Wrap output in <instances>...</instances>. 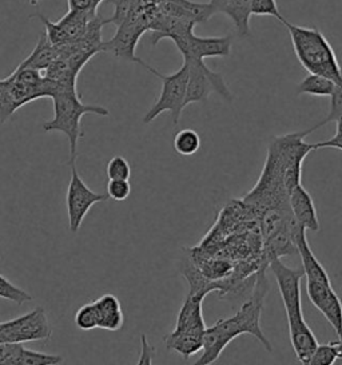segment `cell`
I'll list each match as a JSON object with an SVG mask.
<instances>
[{
  "label": "cell",
  "mask_w": 342,
  "mask_h": 365,
  "mask_svg": "<svg viewBox=\"0 0 342 365\" xmlns=\"http://www.w3.org/2000/svg\"><path fill=\"white\" fill-rule=\"evenodd\" d=\"M16 343H0V364H7L16 349Z\"/></svg>",
  "instance_id": "e575fe53"
},
{
  "label": "cell",
  "mask_w": 342,
  "mask_h": 365,
  "mask_svg": "<svg viewBox=\"0 0 342 365\" xmlns=\"http://www.w3.org/2000/svg\"><path fill=\"white\" fill-rule=\"evenodd\" d=\"M338 284H340V287L342 288V276L338 279Z\"/></svg>",
  "instance_id": "f35d334b"
},
{
  "label": "cell",
  "mask_w": 342,
  "mask_h": 365,
  "mask_svg": "<svg viewBox=\"0 0 342 365\" xmlns=\"http://www.w3.org/2000/svg\"><path fill=\"white\" fill-rule=\"evenodd\" d=\"M51 334L47 313L42 307L10 322H0V343L46 341Z\"/></svg>",
  "instance_id": "9c48e42d"
},
{
  "label": "cell",
  "mask_w": 342,
  "mask_h": 365,
  "mask_svg": "<svg viewBox=\"0 0 342 365\" xmlns=\"http://www.w3.org/2000/svg\"><path fill=\"white\" fill-rule=\"evenodd\" d=\"M70 169H71V177H70L67 195H66V205H67V215H68V229L75 235L81 229L90 209L95 204L107 201L108 195L107 193L99 194L93 192L83 182V180L81 178L79 173L76 170V160H70Z\"/></svg>",
  "instance_id": "30bf717a"
},
{
  "label": "cell",
  "mask_w": 342,
  "mask_h": 365,
  "mask_svg": "<svg viewBox=\"0 0 342 365\" xmlns=\"http://www.w3.org/2000/svg\"><path fill=\"white\" fill-rule=\"evenodd\" d=\"M38 1H39V0H30V3H31L32 6H36Z\"/></svg>",
  "instance_id": "74e56055"
},
{
  "label": "cell",
  "mask_w": 342,
  "mask_h": 365,
  "mask_svg": "<svg viewBox=\"0 0 342 365\" xmlns=\"http://www.w3.org/2000/svg\"><path fill=\"white\" fill-rule=\"evenodd\" d=\"M157 76L162 81L160 96L158 101L155 102V105L150 108L146 115L143 117V123L149 125L154 119L158 118L162 113L170 111L172 126L177 128L180 125L182 111L186 108L185 101H186V91H187L189 68L183 62V65L177 73L170 76H163L158 71Z\"/></svg>",
  "instance_id": "8992f818"
},
{
  "label": "cell",
  "mask_w": 342,
  "mask_h": 365,
  "mask_svg": "<svg viewBox=\"0 0 342 365\" xmlns=\"http://www.w3.org/2000/svg\"><path fill=\"white\" fill-rule=\"evenodd\" d=\"M0 299L15 302L16 305H23L28 301H32V296L26 290L16 287L7 277L0 274Z\"/></svg>",
  "instance_id": "603a6c76"
},
{
  "label": "cell",
  "mask_w": 342,
  "mask_h": 365,
  "mask_svg": "<svg viewBox=\"0 0 342 365\" xmlns=\"http://www.w3.org/2000/svg\"><path fill=\"white\" fill-rule=\"evenodd\" d=\"M265 269H259L256 273V284L250 297L242 304L235 314L221 319L212 327L206 328L203 334L202 356L195 364L207 365L215 363L222 354L224 348L241 334H252L265 346L267 352H273V346L261 328V316L264 304L270 289V282Z\"/></svg>",
  "instance_id": "7a4b0ae2"
},
{
  "label": "cell",
  "mask_w": 342,
  "mask_h": 365,
  "mask_svg": "<svg viewBox=\"0 0 342 365\" xmlns=\"http://www.w3.org/2000/svg\"><path fill=\"white\" fill-rule=\"evenodd\" d=\"M282 24L288 29L294 54L308 73L326 76L338 85L342 83L341 66L337 55L318 27L297 26L286 19Z\"/></svg>",
  "instance_id": "277c9868"
},
{
  "label": "cell",
  "mask_w": 342,
  "mask_h": 365,
  "mask_svg": "<svg viewBox=\"0 0 342 365\" xmlns=\"http://www.w3.org/2000/svg\"><path fill=\"white\" fill-rule=\"evenodd\" d=\"M113 3L115 6V12L113 18L107 19V24L114 23L117 27L126 22L133 12L137 11L140 7V0H113Z\"/></svg>",
  "instance_id": "484cf974"
},
{
  "label": "cell",
  "mask_w": 342,
  "mask_h": 365,
  "mask_svg": "<svg viewBox=\"0 0 342 365\" xmlns=\"http://www.w3.org/2000/svg\"><path fill=\"white\" fill-rule=\"evenodd\" d=\"M63 359L58 354H43L26 348L23 344H18L7 365H55L61 364Z\"/></svg>",
  "instance_id": "d6986e66"
},
{
  "label": "cell",
  "mask_w": 342,
  "mask_h": 365,
  "mask_svg": "<svg viewBox=\"0 0 342 365\" xmlns=\"http://www.w3.org/2000/svg\"><path fill=\"white\" fill-rule=\"evenodd\" d=\"M269 267L277 279L278 290L288 317L290 343L296 357L301 364L309 365L310 359L318 346V340L302 314L301 279L305 277L304 268H289L281 258L270 259Z\"/></svg>",
  "instance_id": "3957f363"
},
{
  "label": "cell",
  "mask_w": 342,
  "mask_h": 365,
  "mask_svg": "<svg viewBox=\"0 0 342 365\" xmlns=\"http://www.w3.org/2000/svg\"><path fill=\"white\" fill-rule=\"evenodd\" d=\"M252 15L273 16L281 23L285 21L278 9L277 0H252Z\"/></svg>",
  "instance_id": "f1b7e54d"
},
{
  "label": "cell",
  "mask_w": 342,
  "mask_h": 365,
  "mask_svg": "<svg viewBox=\"0 0 342 365\" xmlns=\"http://www.w3.org/2000/svg\"><path fill=\"white\" fill-rule=\"evenodd\" d=\"M70 11H88L96 14L95 0H67Z\"/></svg>",
  "instance_id": "d6a6232c"
},
{
  "label": "cell",
  "mask_w": 342,
  "mask_h": 365,
  "mask_svg": "<svg viewBox=\"0 0 342 365\" xmlns=\"http://www.w3.org/2000/svg\"><path fill=\"white\" fill-rule=\"evenodd\" d=\"M107 177L108 180H130L131 168L126 158L117 155L113 157L107 163Z\"/></svg>",
  "instance_id": "83f0119b"
},
{
  "label": "cell",
  "mask_w": 342,
  "mask_h": 365,
  "mask_svg": "<svg viewBox=\"0 0 342 365\" xmlns=\"http://www.w3.org/2000/svg\"><path fill=\"white\" fill-rule=\"evenodd\" d=\"M289 205L294 220L306 232H318L321 224L317 215V209L309 192L299 183L291 193L289 194Z\"/></svg>",
  "instance_id": "7c38bea8"
},
{
  "label": "cell",
  "mask_w": 342,
  "mask_h": 365,
  "mask_svg": "<svg viewBox=\"0 0 342 365\" xmlns=\"http://www.w3.org/2000/svg\"><path fill=\"white\" fill-rule=\"evenodd\" d=\"M229 4H230V0H210L209 1V6H210L214 15L219 14V12L224 14L227 7H229Z\"/></svg>",
  "instance_id": "d590c367"
},
{
  "label": "cell",
  "mask_w": 342,
  "mask_h": 365,
  "mask_svg": "<svg viewBox=\"0 0 342 365\" xmlns=\"http://www.w3.org/2000/svg\"><path fill=\"white\" fill-rule=\"evenodd\" d=\"M306 293L310 302L323 314L338 339H342V301L331 288V284L308 279Z\"/></svg>",
  "instance_id": "8fae6325"
},
{
  "label": "cell",
  "mask_w": 342,
  "mask_h": 365,
  "mask_svg": "<svg viewBox=\"0 0 342 365\" xmlns=\"http://www.w3.org/2000/svg\"><path fill=\"white\" fill-rule=\"evenodd\" d=\"M99 328L106 331H119L125 324V314L122 305L114 294H105L94 301Z\"/></svg>",
  "instance_id": "9a60e30c"
},
{
  "label": "cell",
  "mask_w": 342,
  "mask_h": 365,
  "mask_svg": "<svg viewBox=\"0 0 342 365\" xmlns=\"http://www.w3.org/2000/svg\"><path fill=\"white\" fill-rule=\"evenodd\" d=\"M294 242L297 247L302 268L305 272V277L309 281H317L323 284H331V276L321 265L320 261L314 256L313 250L310 249L309 241L306 238V230L299 226L294 235Z\"/></svg>",
  "instance_id": "5bb4252c"
},
{
  "label": "cell",
  "mask_w": 342,
  "mask_h": 365,
  "mask_svg": "<svg viewBox=\"0 0 342 365\" xmlns=\"http://www.w3.org/2000/svg\"><path fill=\"white\" fill-rule=\"evenodd\" d=\"M342 117V83L337 85L336 87V91L334 94L331 97V111L329 114L325 117L323 120H321L320 123H317L316 126L310 128V129L305 130L306 134L309 135L313 131H316L317 129H320L322 126L331 123V122H337L338 119Z\"/></svg>",
  "instance_id": "4316f807"
},
{
  "label": "cell",
  "mask_w": 342,
  "mask_h": 365,
  "mask_svg": "<svg viewBox=\"0 0 342 365\" xmlns=\"http://www.w3.org/2000/svg\"><path fill=\"white\" fill-rule=\"evenodd\" d=\"M183 62L189 68L187 91L185 105L189 106L195 102H206L212 93H217L224 101H232L233 94L226 85L224 76L210 70L203 59L186 58Z\"/></svg>",
  "instance_id": "ba28073f"
},
{
  "label": "cell",
  "mask_w": 342,
  "mask_h": 365,
  "mask_svg": "<svg viewBox=\"0 0 342 365\" xmlns=\"http://www.w3.org/2000/svg\"><path fill=\"white\" fill-rule=\"evenodd\" d=\"M306 137L304 130L281 135L270 142L266 162L256 186L241 198L258 217L270 207L290 206L285 173L290 166L302 165L310 151L314 150L313 145L305 140Z\"/></svg>",
  "instance_id": "6da1fadb"
},
{
  "label": "cell",
  "mask_w": 342,
  "mask_h": 365,
  "mask_svg": "<svg viewBox=\"0 0 342 365\" xmlns=\"http://www.w3.org/2000/svg\"><path fill=\"white\" fill-rule=\"evenodd\" d=\"M147 30H150L149 18L145 7L140 6L137 11L133 12V15L126 22L122 23L118 27L115 36L106 43H103V51L111 53L120 59L138 63L146 70H149L150 73H152L154 76H157L158 71L155 68L146 65L142 59L135 56V48L138 44L139 38Z\"/></svg>",
  "instance_id": "52a82bcc"
},
{
  "label": "cell",
  "mask_w": 342,
  "mask_h": 365,
  "mask_svg": "<svg viewBox=\"0 0 342 365\" xmlns=\"http://www.w3.org/2000/svg\"><path fill=\"white\" fill-rule=\"evenodd\" d=\"M163 341L167 349L181 354L186 360L203 349V336L194 333L172 331L163 337Z\"/></svg>",
  "instance_id": "2e32d148"
},
{
  "label": "cell",
  "mask_w": 342,
  "mask_h": 365,
  "mask_svg": "<svg viewBox=\"0 0 342 365\" xmlns=\"http://www.w3.org/2000/svg\"><path fill=\"white\" fill-rule=\"evenodd\" d=\"M18 108L9 93L6 82L0 79V122H6L10 119Z\"/></svg>",
  "instance_id": "4dcf8cb0"
},
{
  "label": "cell",
  "mask_w": 342,
  "mask_h": 365,
  "mask_svg": "<svg viewBox=\"0 0 342 365\" xmlns=\"http://www.w3.org/2000/svg\"><path fill=\"white\" fill-rule=\"evenodd\" d=\"M75 325L82 331H93L99 328V320L94 302L86 304L75 313Z\"/></svg>",
  "instance_id": "d4e9b609"
},
{
  "label": "cell",
  "mask_w": 342,
  "mask_h": 365,
  "mask_svg": "<svg viewBox=\"0 0 342 365\" xmlns=\"http://www.w3.org/2000/svg\"><path fill=\"white\" fill-rule=\"evenodd\" d=\"M203 299L204 296L201 294H187L177 316V324L174 331L194 333L200 336L204 334L206 324L203 320Z\"/></svg>",
  "instance_id": "4fadbf2b"
},
{
  "label": "cell",
  "mask_w": 342,
  "mask_h": 365,
  "mask_svg": "<svg viewBox=\"0 0 342 365\" xmlns=\"http://www.w3.org/2000/svg\"><path fill=\"white\" fill-rule=\"evenodd\" d=\"M140 341H142V351H140L138 364H151L152 363V357H154V354H155V349L150 345L149 341H147V337L145 334L140 336Z\"/></svg>",
  "instance_id": "836d02e7"
},
{
  "label": "cell",
  "mask_w": 342,
  "mask_h": 365,
  "mask_svg": "<svg viewBox=\"0 0 342 365\" xmlns=\"http://www.w3.org/2000/svg\"><path fill=\"white\" fill-rule=\"evenodd\" d=\"M59 58H61V55H59L58 48L48 41L47 34H42L41 39L36 44V47L33 48L31 55L26 61L21 62L19 68H33V70L43 71V70L48 68Z\"/></svg>",
  "instance_id": "e0dca14e"
},
{
  "label": "cell",
  "mask_w": 342,
  "mask_h": 365,
  "mask_svg": "<svg viewBox=\"0 0 342 365\" xmlns=\"http://www.w3.org/2000/svg\"><path fill=\"white\" fill-rule=\"evenodd\" d=\"M337 344H338V351H340V359H342V339H338Z\"/></svg>",
  "instance_id": "8d00e7d4"
},
{
  "label": "cell",
  "mask_w": 342,
  "mask_h": 365,
  "mask_svg": "<svg viewBox=\"0 0 342 365\" xmlns=\"http://www.w3.org/2000/svg\"><path fill=\"white\" fill-rule=\"evenodd\" d=\"M131 194V185L128 180H108L107 183V195L113 201L122 202L128 200Z\"/></svg>",
  "instance_id": "f546056e"
},
{
  "label": "cell",
  "mask_w": 342,
  "mask_h": 365,
  "mask_svg": "<svg viewBox=\"0 0 342 365\" xmlns=\"http://www.w3.org/2000/svg\"><path fill=\"white\" fill-rule=\"evenodd\" d=\"M224 15H227L234 23L235 31L239 36H250L252 0H230Z\"/></svg>",
  "instance_id": "44dd1931"
},
{
  "label": "cell",
  "mask_w": 342,
  "mask_h": 365,
  "mask_svg": "<svg viewBox=\"0 0 342 365\" xmlns=\"http://www.w3.org/2000/svg\"><path fill=\"white\" fill-rule=\"evenodd\" d=\"M340 359V351L337 341L328 344H318L317 349L310 359V365H333Z\"/></svg>",
  "instance_id": "cb8c5ba5"
},
{
  "label": "cell",
  "mask_w": 342,
  "mask_h": 365,
  "mask_svg": "<svg viewBox=\"0 0 342 365\" xmlns=\"http://www.w3.org/2000/svg\"><path fill=\"white\" fill-rule=\"evenodd\" d=\"M96 14L88 11H70L64 15L63 18L58 22V26L66 34L70 43L76 42L83 38L87 26L90 21L95 16Z\"/></svg>",
  "instance_id": "ac0fdd59"
},
{
  "label": "cell",
  "mask_w": 342,
  "mask_h": 365,
  "mask_svg": "<svg viewBox=\"0 0 342 365\" xmlns=\"http://www.w3.org/2000/svg\"><path fill=\"white\" fill-rule=\"evenodd\" d=\"M53 118L43 125L46 133L61 131L67 135L70 143V160H76L79 140L83 137L81 120L86 114L107 117L106 108L98 105H86L79 97L76 87H67L58 91L53 98Z\"/></svg>",
  "instance_id": "5b68a950"
},
{
  "label": "cell",
  "mask_w": 342,
  "mask_h": 365,
  "mask_svg": "<svg viewBox=\"0 0 342 365\" xmlns=\"http://www.w3.org/2000/svg\"><path fill=\"white\" fill-rule=\"evenodd\" d=\"M336 125H337V130H336L334 137L331 140L314 143L313 145L314 150H320V149H338V150H342V117L336 122Z\"/></svg>",
  "instance_id": "1f68e13d"
},
{
  "label": "cell",
  "mask_w": 342,
  "mask_h": 365,
  "mask_svg": "<svg viewBox=\"0 0 342 365\" xmlns=\"http://www.w3.org/2000/svg\"><path fill=\"white\" fill-rule=\"evenodd\" d=\"M338 83L331 81L326 76H318V74H308L305 76L299 87L297 94L299 96H313V97H329L331 98L336 87Z\"/></svg>",
  "instance_id": "ffe728a7"
},
{
  "label": "cell",
  "mask_w": 342,
  "mask_h": 365,
  "mask_svg": "<svg viewBox=\"0 0 342 365\" xmlns=\"http://www.w3.org/2000/svg\"><path fill=\"white\" fill-rule=\"evenodd\" d=\"M172 146L181 155H192L201 148V137L195 130L183 129L175 134Z\"/></svg>",
  "instance_id": "7402d4cb"
}]
</instances>
